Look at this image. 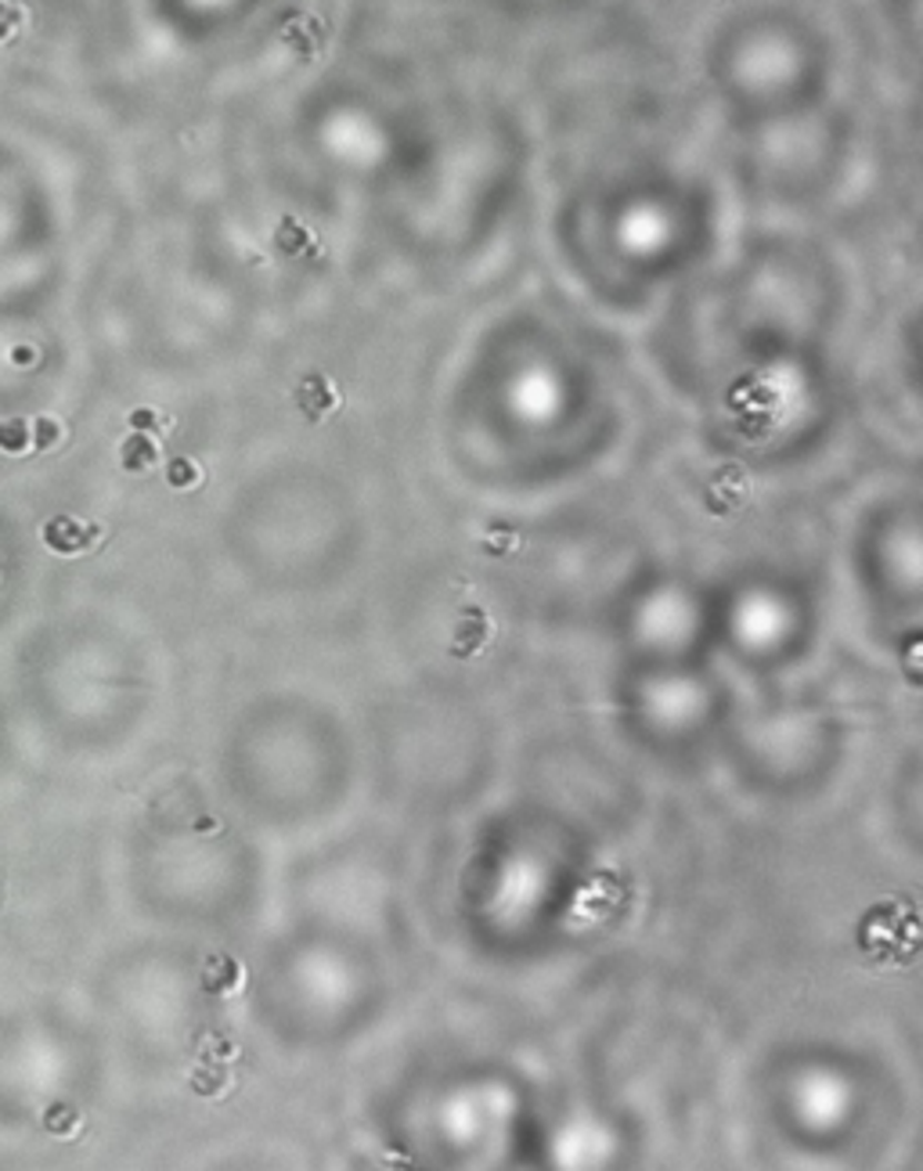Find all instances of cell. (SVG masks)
<instances>
[{"label":"cell","instance_id":"3","mask_svg":"<svg viewBox=\"0 0 923 1171\" xmlns=\"http://www.w3.org/2000/svg\"><path fill=\"white\" fill-rule=\"evenodd\" d=\"M267 4L271 0H149V14L166 37L202 48L250 29Z\"/></svg>","mask_w":923,"mask_h":1171},{"label":"cell","instance_id":"9","mask_svg":"<svg viewBox=\"0 0 923 1171\" xmlns=\"http://www.w3.org/2000/svg\"><path fill=\"white\" fill-rule=\"evenodd\" d=\"M195 466H192V461H173V466H170V483H192L195 480Z\"/></svg>","mask_w":923,"mask_h":1171},{"label":"cell","instance_id":"6","mask_svg":"<svg viewBox=\"0 0 923 1171\" xmlns=\"http://www.w3.org/2000/svg\"><path fill=\"white\" fill-rule=\"evenodd\" d=\"M718 498H726V501L718 505V512H732L736 505H740V501L747 498V483H743L740 469H726L721 476H714V483L707 487V501L714 505Z\"/></svg>","mask_w":923,"mask_h":1171},{"label":"cell","instance_id":"4","mask_svg":"<svg viewBox=\"0 0 923 1171\" xmlns=\"http://www.w3.org/2000/svg\"><path fill=\"white\" fill-rule=\"evenodd\" d=\"M487 639H490L487 613L480 610V605H466V610L458 613V624H455V634H452V653L455 656H476L487 645Z\"/></svg>","mask_w":923,"mask_h":1171},{"label":"cell","instance_id":"5","mask_svg":"<svg viewBox=\"0 0 923 1171\" xmlns=\"http://www.w3.org/2000/svg\"><path fill=\"white\" fill-rule=\"evenodd\" d=\"M336 404H339V394L325 375H307V379L296 386V408L307 418H314V422L317 418H325L328 411H336Z\"/></svg>","mask_w":923,"mask_h":1171},{"label":"cell","instance_id":"1","mask_svg":"<svg viewBox=\"0 0 923 1171\" xmlns=\"http://www.w3.org/2000/svg\"><path fill=\"white\" fill-rule=\"evenodd\" d=\"M836 69L830 29L779 0L729 11L703 43L707 91L740 134L836 101Z\"/></svg>","mask_w":923,"mask_h":1171},{"label":"cell","instance_id":"8","mask_svg":"<svg viewBox=\"0 0 923 1171\" xmlns=\"http://www.w3.org/2000/svg\"><path fill=\"white\" fill-rule=\"evenodd\" d=\"M51 4L65 8V11H101V8L115 4V0H51Z\"/></svg>","mask_w":923,"mask_h":1171},{"label":"cell","instance_id":"7","mask_svg":"<svg viewBox=\"0 0 923 1171\" xmlns=\"http://www.w3.org/2000/svg\"><path fill=\"white\" fill-rule=\"evenodd\" d=\"M123 461H126V469H144V466H152V461H155V444H152L149 437H134V440H126V447H123Z\"/></svg>","mask_w":923,"mask_h":1171},{"label":"cell","instance_id":"2","mask_svg":"<svg viewBox=\"0 0 923 1171\" xmlns=\"http://www.w3.org/2000/svg\"><path fill=\"white\" fill-rule=\"evenodd\" d=\"M429 112H415L383 86L357 77L314 83L293 126L314 163L361 177H404L423 149Z\"/></svg>","mask_w":923,"mask_h":1171}]
</instances>
